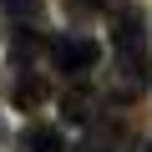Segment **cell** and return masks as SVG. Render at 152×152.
I'll list each match as a JSON object with an SVG mask.
<instances>
[{
  "mask_svg": "<svg viewBox=\"0 0 152 152\" xmlns=\"http://www.w3.org/2000/svg\"><path fill=\"white\" fill-rule=\"evenodd\" d=\"M51 61H56V71H66V76H86V71L102 61V46H96V36H86V31H71V36H61V41L51 46Z\"/></svg>",
  "mask_w": 152,
  "mask_h": 152,
  "instance_id": "1",
  "label": "cell"
},
{
  "mask_svg": "<svg viewBox=\"0 0 152 152\" xmlns=\"http://www.w3.org/2000/svg\"><path fill=\"white\" fill-rule=\"evenodd\" d=\"M152 81V56L147 51H117V66H112V96L117 102H132L142 96Z\"/></svg>",
  "mask_w": 152,
  "mask_h": 152,
  "instance_id": "2",
  "label": "cell"
},
{
  "mask_svg": "<svg viewBox=\"0 0 152 152\" xmlns=\"http://www.w3.org/2000/svg\"><path fill=\"white\" fill-rule=\"evenodd\" d=\"M112 41H117V51H147V20H142V10H117L112 15Z\"/></svg>",
  "mask_w": 152,
  "mask_h": 152,
  "instance_id": "3",
  "label": "cell"
},
{
  "mask_svg": "<svg viewBox=\"0 0 152 152\" xmlns=\"http://www.w3.org/2000/svg\"><path fill=\"white\" fill-rule=\"evenodd\" d=\"M10 102H15L20 112H36V107H46V102H51V81H46L41 71H20V76H15Z\"/></svg>",
  "mask_w": 152,
  "mask_h": 152,
  "instance_id": "4",
  "label": "cell"
},
{
  "mask_svg": "<svg viewBox=\"0 0 152 152\" xmlns=\"http://www.w3.org/2000/svg\"><path fill=\"white\" fill-rule=\"evenodd\" d=\"M15 147H20V152H66L61 127H51V122H31V127L15 137Z\"/></svg>",
  "mask_w": 152,
  "mask_h": 152,
  "instance_id": "5",
  "label": "cell"
},
{
  "mask_svg": "<svg viewBox=\"0 0 152 152\" xmlns=\"http://www.w3.org/2000/svg\"><path fill=\"white\" fill-rule=\"evenodd\" d=\"M91 107H96V96L86 86H71L61 96V122H91Z\"/></svg>",
  "mask_w": 152,
  "mask_h": 152,
  "instance_id": "6",
  "label": "cell"
},
{
  "mask_svg": "<svg viewBox=\"0 0 152 152\" xmlns=\"http://www.w3.org/2000/svg\"><path fill=\"white\" fill-rule=\"evenodd\" d=\"M5 10L10 15H26L31 26H41L46 20V0H5Z\"/></svg>",
  "mask_w": 152,
  "mask_h": 152,
  "instance_id": "7",
  "label": "cell"
},
{
  "mask_svg": "<svg viewBox=\"0 0 152 152\" xmlns=\"http://www.w3.org/2000/svg\"><path fill=\"white\" fill-rule=\"evenodd\" d=\"M5 137H10V127H5V122H0V142H5Z\"/></svg>",
  "mask_w": 152,
  "mask_h": 152,
  "instance_id": "8",
  "label": "cell"
},
{
  "mask_svg": "<svg viewBox=\"0 0 152 152\" xmlns=\"http://www.w3.org/2000/svg\"><path fill=\"white\" fill-rule=\"evenodd\" d=\"M142 152H152V142H147V147H142Z\"/></svg>",
  "mask_w": 152,
  "mask_h": 152,
  "instance_id": "9",
  "label": "cell"
}]
</instances>
